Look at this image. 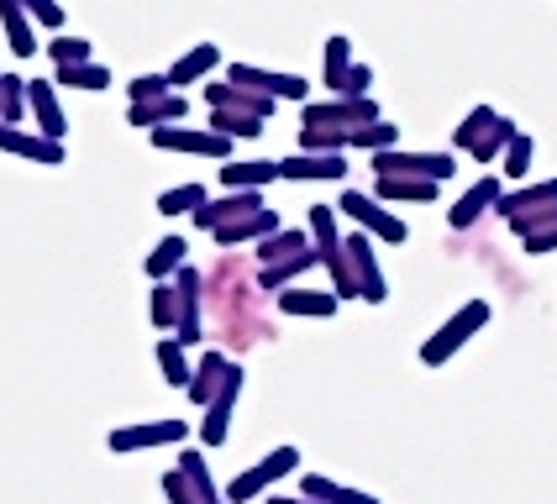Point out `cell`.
Masks as SVG:
<instances>
[{
  "mask_svg": "<svg viewBox=\"0 0 557 504\" xmlns=\"http://www.w3.org/2000/svg\"><path fill=\"white\" fill-rule=\"evenodd\" d=\"M337 211H347V220H358V231H369L373 242H389V248L410 242V226H405L384 200H373V194H363V189H342Z\"/></svg>",
  "mask_w": 557,
  "mask_h": 504,
  "instance_id": "obj_4",
  "label": "cell"
},
{
  "mask_svg": "<svg viewBox=\"0 0 557 504\" xmlns=\"http://www.w3.org/2000/svg\"><path fill=\"white\" fill-rule=\"evenodd\" d=\"M531 158H536V142H531L527 131H521V137H516V142L505 148V158H499V174L521 185V179H527V174H531Z\"/></svg>",
  "mask_w": 557,
  "mask_h": 504,
  "instance_id": "obj_46",
  "label": "cell"
},
{
  "mask_svg": "<svg viewBox=\"0 0 557 504\" xmlns=\"http://www.w3.org/2000/svg\"><path fill=\"white\" fill-rule=\"evenodd\" d=\"M189 100L180 90L163 94V100H148V105H126V122L143 126V131H158V126H185Z\"/></svg>",
  "mask_w": 557,
  "mask_h": 504,
  "instance_id": "obj_23",
  "label": "cell"
},
{
  "mask_svg": "<svg viewBox=\"0 0 557 504\" xmlns=\"http://www.w3.org/2000/svg\"><path fill=\"white\" fill-rule=\"evenodd\" d=\"M432 179V185H442V179H453L458 174V158L453 153H410V148H389V153L373 158V179Z\"/></svg>",
  "mask_w": 557,
  "mask_h": 504,
  "instance_id": "obj_6",
  "label": "cell"
},
{
  "mask_svg": "<svg viewBox=\"0 0 557 504\" xmlns=\"http://www.w3.org/2000/svg\"><path fill=\"white\" fill-rule=\"evenodd\" d=\"M174 289H180V326H174V342L180 346H195L206 342V274L185 263L174 274Z\"/></svg>",
  "mask_w": 557,
  "mask_h": 504,
  "instance_id": "obj_7",
  "label": "cell"
},
{
  "mask_svg": "<svg viewBox=\"0 0 557 504\" xmlns=\"http://www.w3.org/2000/svg\"><path fill=\"white\" fill-rule=\"evenodd\" d=\"M516 137H521V126L510 122V116H499V122H495V131H490V137H484V142H479V148H473V153H468V158L490 168V163H499V158H505V148H510Z\"/></svg>",
  "mask_w": 557,
  "mask_h": 504,
  "instance_id": "obj_42",
  "label": "cell"
},
{
  "mask_svg": "<svg viewBox=\"0 0 557 504\" xmlns=\"http://www.w3.org/2000/svg\"><path fill=\"white\" fill-rule=\"evenodd\" d=\"M258 274H252L243 257H216V268L206 274V311L216 320V337L226 346H237V352H248V346L269 342L274 337V326H269V315L258 311Z\"/></svg>",
  "mask_w": 557,
  "mask_h": 504,
  "instance_id": "obj_1",
  "label": "cell"
},
{
  "mask_svg": "<svg viewBox=\"0 0 557 504\" xmlns=\"http://www.w3.org/2000/svg\"><path fill=\"white\" fill-rule=\"evenodd\" d=\"M0 27H5V42H11V53L16 59H32L42 42H37V32H32V16L22 0H0Z\"/></svg>",
  "mask_w": 557,
  "mask_h": 504,
  "instance_id": "obj_27",
  "label": "cell"
},
{
  "mask_svg": "<svg viewBox=\"0 0 557 504\" xmlns=\"http://www.w3.org/2000/svg\"><path fill=\"white\" fill-rule=\"evenodd\" d=\"M490 315H495L490 311V300H468V305H458V311L447 315L432 337L421 342V363H426V368H442L447 357H458V352L490 326Z\"/></svg>",
  "mask_w": 557,
  "mask_h": 504,
  "instance_id": "obj_2",
  "label": "cell"
},
{
  "mask_svg": "<svg viewBox=\"0 0 557 504\" xmlns=\"http://www.w3.org/2000/svg\"><path fill=\"white\" fill-rule=\"evenodd\" d=\"M278 179H295V185H337L347 179V153H289L278 158Z\"/></svg>",
  "mask_w": 557,
  "mask_h": 504,
  "instance_id": "obj_15",
  "label": "cell"
},
{
  "mask_svg": "<svg viewBox=\"0 0 557 504\" xmlns=\"http://www.w3.org/2000/svg\"><path fill=\"white\" fill-rule=\"evenodd\" d=\"M352 42H347V37H326V53H321V85H326V90L332 94H342V85H347V74H352Z\"/></svg>",
  "mask_w": 557,
  "mask_h": 504,
  "instance_id": "obj_34",
  "label": "cell"
},
{
  "mask_svg": "<svg viewBox=\"0 0 557 504\" xmlns=\"http://www.w3.org/2000/svg\"><path fill=\"white\" fill-rule=\"evenodd\" d=\"M295 468H300V446H274L269 457H258L252 468H243L226 483V504H263L269 489H274L278 478H289Z\"/></svg>",
  "mask_w": 557,
  "mask_h": 504,
  "instance_id": "obj_3",
  "label": "cell"
},
{
  "mask_svg": "<svg viewBox=\"0 0 557 504\" xmlns=\"http://www.w3.org/2000/svg\"><path fill=\"white\" fill-rule=\"evenodd\" d=\"M158 153H189V158H221L232 163V137H221L211 126H158L148 131Z\"/></svg>",
  "mask_w": 557,
  "mask_h": 504,
  "instance_id": "obj_9",
  "label": "cell"
},
{
  "mask_svg": "<svg viewBox=\"0 0 557 504\" xmlns=\"http://www.w3.org/2000/svg\"><path fill=\"white\" fill-rule=\"evenodd\" d=\"M373 85V68L369 63H352V74H347V85H342V94H352V100H363Z\"/></svg>",
  "mask_w": 557,
  "mask_h": 504,
  "instance_id": "obj_51",
  "label": "cell"
},
{
  "mask_svg": "<svg viewBox=\"0 0 557 504\" xmlns=\"http://www.w3.org/2000/svg\"><path fill=\"white\" fill-rule=\"evenodd\" d=\"M185 263H189V242L174 231V237H158V242H153V252L143 257V274H148L153 284H169L180 268H185Z\"/></svg>",
  "mask_w": 557,
  "mask_h": 504,
  "instance_id": "obj_25",
  "label": "cell"
},
{
  "mask_svg": "<svg viewBox=\"0 0 557 504\" xmlns=\"http://www.w3.org/2000/svg\"><path fill=\"white\" fill-rule=\"evenodd\" d=\"M278 226H284V220H278V211H269V205H263V211H252V216H243V220H226V226H221V231H211V237H216V248L221 252H237V248H258V242H263V237H274Z\"/></svg>",
  "mask_w": 557,
  "mask_h": 504,
  "instance_id": "obj_19",
  "label": "cell"
},
{
  "mask_svg": "<svg viewBox=\"0 0 557 504\" xmlns=\"http://www.w3.org/2000/svg\"><path fill=\"white\" fill-rule=\"evenodd\" d=\"M310 268H321V252H315V248L295 252V257L274 263V268H258V289H263V294H284V289H295V284H300V274H310Z\"/></svg>",
  "mask_w": 557,
  "mask_h": 504,
  "instance_id": "obj_24",
  "label": "cell"
},
{
  "mask_svg": "<svg viewBox=\"0 0 557 504\" xmlns=\"http://www.w3.org/2000/svg\"><path fill=\"white\" fill-rule=\"evenodd\" d=\"M243 400V363H232V374H226V389H221L211 410H200V446H221V441L232 437V410Z\"/></svg>",
  "mask_w": 557,
  "mask_h": 504,
  "instance_id": "obj_13",
  "label": "cell"
},
{
  "mask_svg": "<svg viewBox=\"0 0 557 504\" xmlns=\"http://www.w3.org/2000/svg\"><path fill=\"white\" fill-rule=\"evenodd\" d=\"M126 94H132V105H148V100L174 94V85H169V74H137V79L126 85Z\"/></svg>",
  "mask_w": 557,
  "mask_h": 504,
  "instance_id": "obj_47",
  "label": "cell"
},
{
  "mask_svg": "<svg viewBox=\"0 0 557 504\" xmlns=\"http://www.w3.org/2000/svg\"><path fill=\"white\" fill-rule=\"evenodd\" d=\"M27 94H32V126L48 142H63L69 137V116H63V105H59V85L53 79H27Z\"/></svg>",
  "mask_w": 557,
  "mask_h": 504,
  "instance_id": "obj_18",
  "label": "cell"
},
{
  "mask_svg": "<svg viewBox=\"0 0 557 504\" xmlns=\"http://www.w3.org/2000/svg\"><path fill=\"white\" fill-rule=\"evenodd\" d=\"M163 500H169V504H200V500H195V489H189V478L180 468L163 472Z\"/></svg>",
  "mask_w": 557,
  "mask_h": 504,
  "instance_id": "obj_49",
  "label": "cell"
},
{
  "mask_svg": "<svg viewBox=\"0 0 557 504\" xmlns=\"http://www.w3.org/2000/svg\"><path fill=\"white\" fill-rule=\"evenodd\" d=\"M499 200H505V179L499 174H484V179H473V185L453 200V211H447V226L453 231H468V226H479V220L495 211Z\"/></svg>",
  "mask_w": 557,
  "mask_h": 504,
  "instance_id": "obj_12",
  "label": "cell"
},
{
  "mask_svg": "<svg viewBox=\"0 0 557 504\" xmlns=\"http://www.w3.org/2000/svg\"><path fill=\"white\" fill-rule=\"evenodd\" d=\"M153 357H158V368H163V378H169L174 389H189V378H195V363H189V346H180L174 337H158Z\"/></svg>",
  "mask_w": 557,
  "mask_h": 504,
  "instance_id": "obj_36",
  "label": "cell"
},
{
  "mask_svg": "<svg viewBox=\"0 0 557 504\" xmlns=\"http://www.w3.org/2000/svg\"><path fill=\"white\" fill-rule=\"evenodd\" d=\"M180 472L189 478V489H195V500L200 504H226V494L216 489L211 463H206V452H200V446H185V452H180Z\"/></svg>",
  "mask_w": 557,
  "mask_h": 504,
  "instance_id": "obj_32",
  "label": "cell"
},
{
  "mask_svg": "<svg viewBox=\"0 0 557 504\" xmlns=\"http://www.w3.org/2000/svg\"><path fill=\"white\" fill-rule=\"evenodd\" d=\"M53 85H69V90H111V68L106 63H69V68H53Z\"/></svg>",
  "mask_w": 557,
  "mask_h": 504,
  "instance_id": "obj_40",
  "label": "cell"
},
{
  "mask_svg": "<svg viewBox=\"0 0 557 504\" xmlns=\"http://www.w3.org/2000/svg\"><path fill=\"white\" fill-rule=\"evenodd\" d=\"M189 441V420H132V426H116L106 446L111 452H153V446H185Z\"/></svg>",
  "mask_w": 557,
  "mask_h": 504,
  "instance_id": "obj_8",
  "label": "cell"
},
{
  "mask_svg": "<svg viewBox=\"0 0 557 504\" xmlns=\"http://www.w3.org/2000/svg\"><path fill=\"white\" fill-rule=\"evenodd\" d=\"M495 122H499L495 105H473L463 122L453 126V148H458V153H473V148H479V142H484V137L495 131Z\"/></svg>",
  "mask_w": 557,
  "mask_h": 504,
  "instance_id": "obj_35",
  "label": "cell"
},
{
  "mask_svg": "<svg viewBox=\"0 0 557 504\" xmlns=\"http://www.w3.org/2000/svg\"><path fill=\"white\" fill-rule=\"evenodd\" d=\"M22 5H27V16L37 22V27H53V32L63 27V5L59 0H22Z\"/></svg>",
  "mask_w": 557,
  "mask_h": 504,
  "instance_id": "obj_50",
  "label": "cell"
},
{
  "mask_svg": "<svg viewBox=\"0 0 557 504\" xmlns=\"http://www.w3.org/2000/svg\"><path fill=\"white\" fill-rule=\"evenodd\" d=\"M252 211H263V189H226L206 211H195V231H221L226 220H243Z\"/></svg>",
  "mask_w": 557,
  "mask_h": 504,
  "instance_id": "obj_16",
  "label": "cell"
},
{
  "mask_svg": "<svg viewBox=\"0 0 557 504\" xmlns=\"http://www.w3.org/2000/svg\"><path fill=\"white\" fill-rule=\"evenodd\" d=\"M342 248H347V263H352V279L363 289V305H384V300H389V279H384V268H379L373 237L369 231H347Z\"/></svg>",
  "mask_w": 557,
  "mask_h": 504,
  "instance_id": "obj_11",
  "label": "cell"
},
{
  "mask_svg": "<svg viewBox=\"0 0 557 504\" xmlns=\"http://www.w3.org/2000/svg\"><path fill=\"white\" fill-rule=\"evenodd\" d=\"M306 231H310V242H315V252H321V257H326V252H337V248H342V231H337V205H310Z\"/></svg>",
  "mask_w": 557,
  "mask_h": 504,
  "instance_id": "obj_38",
  "label": "cell"
},
{
  "mask_svg": "<svg viewBox=\"0 0 557 504\" xmlns=\"http://www.w3.org/2000/svg\"><path fill=\"white\" fill-rule=\"evenodd\" d=\"M505 226H510V231H516V237L527 242V237H536V231L557 226V205H547V211H527V216H510Z\"/></svg>",
  "mask_w": 557,
  "mask_h": 504,
  "instance_id": "obj_48",
  "label": "cell"
},
{
  "mask_svg": "<svg viewBox=\"0 0 557 504\" xmlns=\"http://www.w3.org/2000/svg\"><path fill=\"white\" fill-rule=\"evenodd\" d=\"M306 248H315L310 231H300V226H278L274 237H263V242L252 248V263H258V268H274V263H284V257H295V252H306Z\"/></svg>",
  "mask_w": 557,
  "mask_h": 504,
  "instance_id": "obj_29",
  "label": "cell"
},
{
  "mask_svg": "<svg viewBox=\"0 0 557 504\" xmlns=\"http://www.w3.org/2000/svg\"><path fill=\"white\" fill-rule=\"evenodd\" d=\"M274 300H278V315H300V320H332L337 305H342L332 289H306V284L284 289V294H274Z\"/></svg>",
  "mask_w": 557,
  "mask_h": 504,
  "instance_id": "obj_21",
  "label": "cell"
},
{
  "mask_svg": "<svg viewBox=\"0 0 557 504\" xmlns=\"http://www.w3.org/2000/svg\"><path fill=\"white\" fill-rule=\"evenodd\" d=\"M347 137L337 126H300V153H347Z\"/></svg>",
  "mask_w": 557,
  "mask_h": 504,
  "instance_id": "obj_45",
  "label": "cell"
},
{
  "mask_svg": "<svg viewBox=\"0 0 557 504\" xmlns=\"http://www.w3.org/2000/svg\"><path fill=\"white\" fill-rule=\"evenodd\" d=\"M263 504H315V500H306V494H269Z\"/></svg>",
  "mask_w": 557,
  "mask_h": 504,
  "instance_id": "obj_53",
  "label": "cell"
},
{
  "mask_svg": "<svg viewBox=\"0 0 557 504\" xmlns=\"http://www.w3.org/2000/svg\"><path fill=\"white\" fill-rule=\"evenodd\" d=\"M436 194L442 185L432 179H373V200H384V205H436Z\"/></svg>",
  "mask_w": 557,
  "mask_h": 504,
  "instance_id": "obj_26",
  "label": "cell"
},
{
  "mask_svg": "<svg viewBox=\"0 0 557 504\" xmlns=\"http://www.w3.org/2000/svg\"><path fill=\"white\" fill-rule=\"evenodd\" d=\"M321 268H326V279H332V294H337V300H363V289H358V279H352V263H347V248L326 252Z\"/></svg>",
  "mask_w": 557,
  "mask_h": 504,
  "instance_id": "obj_41",
  "label": "cell"
},
{
  "mask_svg": "<svg viewBox=\"0 0 557 504\" xmlns=\"http://www.w3.org/2000/svg\"><path fill=\"white\" fill-rule=\"evenodd\" d=\"M347 148H358V153H369V158H379V153H389V148H400V126L389 122H369V126H358L352 137H347Z\"/></svg>",
  "mask_w": 557,
  "mask_h": 504,
  "instance_id": "obj_37",
  "label": "cell"
},
{
  "mask_svg": "<svg viewBox=\"0 0 557 504\" xmlns=\"http://www.w3.org/2000/svg\"><path fill=\"white\" fill-rule=\"evenodd\" d=\"M521 248H527L531 257H547V252H557V226H547V231H536V237H527Z\"/></svg>",
  "mask_w": 557,
  "mask_h": 504,
  "instance_id": "obj_52",
  "label": "cell"
},
{
  "mask_svg": "<svg viewBox=\"0 0 557 504\" xmlns=\"http://www.w3.org/2000/svg\"><path fill=\"white\" fill-rule=\"evenodd\" d=\"M0 79H5V68H0Z\"/></svg>",
  "mask_w": 557,
  "mask_h": 504,
  "instance_id": "obj_54",
  "label": "cell"
},
{
  "mask_svg": "<svg viewBox=\"0 0 557 504\" xmlns=\"http://www.w3.org/2000/svg\"><path fill=\"white\" fill-rule=\"evenodd\" d=\"M369 122H384V111H379V100L363 94V100H352V94H332V100H310L300 105V126H337V131H358V126Z\"/></svg>",
  "mask_w": 557,
  "mask_h": 504,
  "instance_id": "obj_5",
  "label": "cell"
},
{
  "mask_svg": "<svg viewBox=\"0 0 557 504\" xmlns=\"http://www.w3.org/2000/svg\"><path fill=\"white\" fill-rule=\"evenodd\" d=\"M42 48H48L53 68H69V63H95L90 37H69V32H59V37H53V42H42Z\"/></svg>",
  "mask_w": 557,
  "mask_h": 504,
  "instance_id": "obj_43",
  "label": "cell"
},
{
  "mask_svg": "<svg viewBox=\"0 0 557 504\" xmlns=\"http://www.w3.org/2000/svg\"><path fill=\"white\" fill-rule=\"evenodd\" d=\"M547 205H557V179H536V185L505 189V200H499L495 211L510 220V216H527V211H547Z\"/></svg>",
  "mask_w": 557,
  "mask_h": 504,
  "instance_id": "obj_28",
  "label": "cell"
},
{
  "mask_svg": "<svg viewBox=\"0 0 557 504\" xmlns=\"http://www.w3.org/2000/svg\"><path fill=\"white\" fill-rule=\"evenodd\" d=\"M206 105H211V111H243V116L269 122L278 100H269V94H258V90H243V85H232V79H211V85H206Z\"/></svg>",
  "mask_w": 557,
  "mask_h": 504,
  "instance_id": "obj_17",
  "label": "cell"
},
{
  "mask_svg": "<svg viewBox=\"0 0 557 504\" xmlns=\"http://www.w3.org/2000/svg\"><path fill=\"white\" fill-rule=\"evenodd\" d=\"M206 205H211V189L200 185V179H195V185H174V189H163V194L153 200V211H158V216H195V211H206Z\"/></svg>",
  "mask_w": 557,
  "mask_h": 504,
  "instance_id": "obj_33",
  "label": "cell"
},
{
  "mask_svg": "<svg viewBox=\"0 0 557 504\" xmlns=\"http://www.w3.org/2000/svg\"><path fill=\"white\" fill-rule=\"evenodd\" d=\"M226 79H232V85H243V90L269 94V100H295V105H310V85L300 79V74H278V68H263V63H232V68H226Z\"/></svg>",
  "mask_w": 557,
  "mask_h": 504,
  "instance_id": "obj_10",
  "label": "cell"
},
{
  "mask_svg": "<svg viewBox=\"0 0 557 504\" xmlns=\"http://www.w3.org/2000/svg\"><path fill=\"white\" fill-rule=\"evenodd\" d=\"M263 126H269V122H258V116H243V111H211V131L232 137V142H237V137H243V142H248V137H263Z\"/></svg>",
  "mask_w": 557,
  "mask_h": 504,
  "instance_id": "obj_44",
  "label": "cell"
},
{
  "mask_svg": "<svg viewBox=\"0 0 557 504\" xmlns=\"http://www.w3.org/2000/svg\"><path fill=\"white\" fill-rule=\"evenodd\" d=\"M278 179L274 158H248V163H221V189H269Z\"/></svg>",
  "mask_w": 557,
  "mask_h": 504,
  "instance_id": "obj_31",
  "label": "cell"
},
{
  "mask_svg": "<svg viewBox=\"0 0 557 504\" xmlns=\"http://www.w3.org/2000/svg\"><path fill=\"white\" fill-rule=\"evenodd\" d=\"M226 374H232V357L221 352V346H211L200 363H195V378H189V405L195 410H211V400H216L221 389H226Z\"/></svg>",
  "mask_w": 557,
  "mask_h": 504,
  "instance_id": "obj_20",
  "label": "cell"
},
{
  "mask_svg": "<svg viewBox=\"0 0 557 504\" xmlns=\"http://www.w3.org/2000/svg\"><path fill=\"white\" fill-rule=\"evenodd\" d=\"M148 320H153V331H169V337H174V326H180V289H174V279L153 284V294H148Z\"/></svg>",
  "mask_w": 557,
  "mask_h": 504,
  "instance_id": "obj_39",
  "label": "cell"
},
{
  "mask_svg": "<svg viewBox=\"0 0 557 504\" xmlns=\"http://www.w3.org/2000/svg\"><path fill=\"white\" fill-rule=\"evenodd\" d=\"M216 68H221V48H216V42H195L185 59L169 68V85L185 94V85H206V79H211Z\"/></svg>",
  "mask_w": 557,
  "mask_h": 504,
  "instance_id": "obj_22",
  "label": "cell"
},
{
  "mask_svg": "<svg viewBox=\"0 0 557 504\" xmlns=\"http://www.w3.org/2000/svg\"><path fill=\"white\" fill-rule=\"evenodd\" d=\"M0 153L27 158V163H42V168H59L63 158H69V148H63V142H48L37 126H5L0 122Z\"/></svg>",
  "mask_w": 557,
  "mask_h": 504,
  "instance_id": "obj_14",
  "label": "cell"
},
{
  "mask_svg": "<svg viewBox=\"0 0 557 504\" xmlns=\"http://www.w3.org/2000/svg\"><path fill=\"white\" fill-rule=\"evenodd\" d=\"M300 494L315 504H379L373 494H363V489H347V483H337V478H326V472H300Z\"/></svg>",
  "mask_w": 557,
  "mask_h": 504,
  "instance_id": "obj_30",
  "label": "cell"
}]
</instances>
